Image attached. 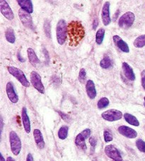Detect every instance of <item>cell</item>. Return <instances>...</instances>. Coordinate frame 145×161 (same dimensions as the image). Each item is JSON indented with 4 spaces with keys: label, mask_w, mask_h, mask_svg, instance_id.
Instances as JSON below:
<instances>
[{
    "label": "cell",
    "mask_w": 145,
    "mask_h": 161,
    "mask_svg": "<svg viewBox=\"0 0 145 161\" xmlns=\"http://www.w3.org/2000/svg\"><path fill=\"white\" fill-rule=\"evenodd\" d=\"M17 58H18V60L20 61V62H21V63H24L25 61H26L24 58L21 57V55L20 54V52H19L18 53H17Z\"/></svg>",
    "instance_id": "35"
},
{
    "label": "cell",
    "mask_w": 145,
    "mask_h": 161,
    "mask_svg": "<svg viewBox=\"0 0 145 161\" xmlns=\"http://www.w3.org/2000/svg\"><path fill=\"white\" fill-rule=\"evenodd\" d=\"M7 70L12 76H13L16 79H17L19 80V82H20L24 87H29L30 83L29 82V80H27L26 75H25L24 72L21 70H20L19 68L13 67V66H8Z\"/></svg>",
    "instance_id": "3"
},
{
    "label": "cell",
    "mask_w": 145,
    "mask_h": 161,
    "mask_svg": "<svg viewBox=\"0 0 145 161\" xmlns=\"http://www.w3.org/2000/svg\"><path fill=\"white\" fill-rule=\"evenodd\" d=\"M17 3L22 9L29 14L33 12V3L30 0H18Z\"/></svg>",
    "instance_id": "20"
},
{
    "label": "cell",
    "mask_w": 145,
    "mask_h": 161,
    "mask_svg": "<svg viewBox=\"0 0 145 161\" xmlns=\"http://www.w3.org/2000/svg\"><path fill=\"white\" fill-rule=\"evenodd\" d=\"M27 53L28 57H29V60L30 63L33 66L36 67L38 64L40 63V60L38 59V58L36 55L34 50L31 48H29L27 50Z\"/></svg>",
    "instance_id": "21"
},
{
    "label": "cell",
    "mask_w": 145,
    "mask_h": 161,
    "mask_svg": "<svg viewBox=\"0 0 145 161\" xmlns=\"http://www.w3.org/2000/svg\"><path fill=\"white\" fill-rule=\"evenodd\" d=\"M105 37V29L104 28H100L97 31L96 34V43L98 45H101L104 42V39Z\"/></svg>",
    "instance_id": "24"
},
{
    "label": "cell",
    "mask_w": 145,
    "mask_h": 161,
    "mask_svg": "<svg viewBox=\"0 0 145 161\" xmlns=\"http://www.w3.org/2000/svg\"><path fill=\"white\" fill-rule=\"evenodd\" d=\"M118 132L122 136L127 138H135L137 136V133L132 128L127 126H121L118 129Z\"/></svg>",
    "instance_id": "13"
},
{
    "label": "cell",
    "mask_w": 145,
    "mask_h": 161,
    "mask_svg": "<svg viewBox=\"0 0 145 161\" xmlns=\"http://www.w3.org/2000/svg\"><path fill=\"white\" fill-rule=\"evenodd\" d=\"M113 42L115 43V46L118 48L124 53H129L130 52V48L128 46L127 43L122 39L121 37H120L118 35L113 36Z\"/></svg>",
    "instance_id": "15"
},
{
    "label": "cell",
    "mask_w": 145,
    "mask_h": 161,
    "mask_svg": "<svg viewBox=\"0 0 145 161\" xmlns=\"http://www.w3.org/2000/svg\"><path fill=\"white\" fill-rule=\"evenodd\" d=\"M7 161H15V160L12 157H8L7 159Z\"/></svg>",
    "instance_id": "41"
},
{
    "label": "cell",
    "mask_w": 145,
    "mask_h": 161,
    "mask_svg": "<svg viewBox=\"0 0 145 161\" xmlns=\"http://www.w3.org/2000/svg\"><path fill=\"white\" fill-rule=\"evenodd\" d=\"M44 29L45 33H46L47 36L48 38H51V24H50V22L47 20L45 21Z\"/></svg>",
    "instance_id": "31"
},
{
    "label": "cell",
    "mask_w": 145,
    "mask_h": 161,
    "mask_svg": "<svg viewBox=\"0 0 145 161\" xmlns=\"http://www.w3.org/2000/svg\"><path fill=\"white\" fill-rule=\"evenodd\" d=\"M5 37L8 42L10 43H14L16 41V36L14 34V31L12 28H7L6 31H5Z\"/></svg>",
    "instance_id": "23"
},
{
    "label": "cell",
    "mask_w": 145,
    "mask_h": 161,
    "mask_svg": "<svg viewBox=\"0 0 145 161\" xmlns=\"http://www.w3.org/2000/svg\"><path fill=\"white\" fill-rule=\"evenodd\" d=\"M56 36L60 45H63L65 43L67 38V25L64 19H60L57 24Z\"/></svg>",
    "instance_id": "2"
},
{
    "label": "cell",
    "mask_w": 145,
    "mask_h": 161,
    "mask_svg": "<svg viewBox=\"0 0 145 161\" xmlns=\"http://www.w3.org/2000/svg\"><path fill=\"white\" fill-rule=\"evenodd\" d=\"M86 72L84 68H82L79 71V80L80 82L83 83L85 81V80L86 78Z\"/></svg>",
    "instance_id": "32"
},
{
    "label": "cell",
    "mask_w": 145,
    "mask_h": 161,
    "mask_svg": "<svg viewBox=\"0 0 145 161\" xmlns=\"http://www.w3.org/2000/svg\"><path fill=\"white\" fill-rule=\"evenodd\" d=\"M33 137H34V140L38 148L40 149H43L45 148V146H46V143H45L43 134H42L40 130L38 129H34V131H33Z\"/></svg>",
    "instance_id": "19"
},
{
    "label": "cell",
    "mask_w": 145,
    "mask_h": 161,
    "mask_svg": "<svg viewBox=\"0 0 145 161\" xmlns=\"http://www.w3.org/2000/svg\"><path fill=\"white\" fill-rule=\"evenodd\" d=\"M113 65L112 60L108 56H105L100 62V66L104 69H109Z\"/></svg>",
    "instance_id": "26"
},
{
    "label": "cell",
    "mask_w": 145,
    "mask_h": 161,
    "mask_svg": "<svg viewBox=\"0 0 145 161\" xmlns=\"http://www.w3.org/2000/svg\"><path fill=\"white\" fill-rule=\"evenodd\" d=\"M98 24H99V21H98V19H95L94 20V27H93V29L95 30L96 29V27H97V26H98Z\"/></svg>",
    "instance_id": "37"
},
{
    "label": "cell",
    "mask_w": 145,
    "mask_h": 161,
    "mask_svg": "<svg viewBox=\"0 0 145 161\" xmlns=\"http://www.w3.org/2000/svg\"><path fill=\"white\" fill-rule=\"evenodd\" d=\"M133 45L135 48H141L144 47L145 46V34L139 36L134 41Z\"/></svg>",
    "instance_id": "25"
},
{
    "label": "cell",
    "mask_w": 145,
    "mask_h": 161,
    "mask_svg": "<svg viewBox=\"0 0 145 161\" xmlns=\"http://www.w3.org/2000/svg\"><path fill=\"white\" fill-rule=\"evenodd\" d=\"M124 119L126 122L130 125H132L134 126H139V121H138V119L132 114H130L129 113H125L124 114Z\"/></svg>",
    "instance_id": "22"
},
{
    "label": "cell",
    "mask_w": 145,
    "mask_h": 161,
    "mask_svg": "<svg viewBox=\"0 0 145 161\" xmlns=\"http://www.w3.org/2000/svg\"><path fill=\"white\" fill-rule=\"evenodd\" d=\"M101 117L105 121L113 122L118 121L122 117V113L117 109H109L103 112Z\"/></svg>",
    "instance_id": "8"
},
{
    "label": "cell",
    "mask_w": 145,
    "mask_h": 161,
    "mask_svg": "<svg viewBox=\"0 0 145 161\" xmlns=\"http://www.w3.org/2000/svg\"><path fill=\"white\" fill-rule=\"evenodd\" d=\"M110 104L109 99L106 97H102L99 100L98 103H97V107L99 109H103L104 108L107 107Z\"/></svg>",
    "instance_id": "28"
},
{
    "label": "cell",
    "mask_w": 145,
    "mask_h": 161,
    "mask_svg": "<svg viewBox=\"0 0 145 161\" xmlns=\"http://www.w3.org/2000/svg\"><path fill=\"white\" fill-rule=\"evenodd\" d=\"M30 82L36 90L41 94L45 93V87L42 82L41 77L37 72L32 71L30 73Z\"/></svg>",
    "instance_id": "7"
},
{
    "label": "cell",
    "mask_w": 145,
    "mask_h": 161,
    "mask_svg": "<svg viewBox=\"0 0 145 161\" xmlns=\"http://www.w3.org/2000/svg\"><path fill=\"white\" fill-rule=\"evenodd\" d=\"M122 71H123L124 75L128 80H130V81H134V80H135L136 78L135 74L134 73L133 69L129 65V64L125 62L122 63Z\"/></svg>",
    "instance_id": "18"
},
{
    "label": "cell",
    "mask_w": 145,
    "mask_h": 161,
    "mask_svg": "<svg viewBox=\"0 0 145 161\" xmlns=\"http://www.w3.org/2000/svg\"><path fill=\"white\" fill-rule=\"evenodd\" d=\"M86 90L87 95L91 99H94L96 97V89L93 80H89L86 83Z\"/></svg>",
    "instance_id": "17"
},
{
    "label": "cell",
    "mask_w": 145,
    "mask_h": 161,
    "mask_svg": "<svg viewBox=\"0 0 145 161\" xmlns=\"http://www.w3.org/2000/svg\"><path fill=\"white\" fill-rule=\"evenodd\" d=\"M0 161H7L4 159V158L3 156V155H2V153H0Z\"/></svg>",
    "instance_id": "40"
},
{
    "label": "cell",
    "mask_w": 145,
    "mask_h": 161,
    "mask_svg": "<svg viewBox=\"0 0 145 161\" xmlns=\"http://www.w3.org/2000/svg\"><path fill=\"white\" fill-rule=\"evenodd\" d=\"M144 104H145V97H144Z\"/></svg>",
    "instance_id": "42"
},
{
    "label": "cell",
    "mask_w": 145,
    "mask_h": 161,
    "mask_svg": "<svg viewBox=\"0 0 145 161\" xmlns=\"http://www.w3.org/2000/svg\"><path fill=\"white\" fill-rule=\"evenodd\" d=\"M3 127H4V123H3V119L1 117V134L3 131Z\"/></svg>",
    "instance_id": "39"
},
{
    "label": "cell",
    "mask_w": 145,
    "mask_h": 161,
    "mask_svg": "<svg viewBox=\"0 0 145 161\" xmlns=\"http://www.w3.org/2000/svg\"><path fill=\"white\" fill-rule=\"evenodd\" d=\"M135 16L132 12H127L121 16L118 20V26L122 29H129L135 21Z\"/></svg>",
    "instance_id": "5"
},
{
    "label": "cell",
    "mask_w": 145,
    "mask_h": 161,
    "mask_svg": "<svg viewBox=\"0 0 145 161\" xmlns=\"http://www.w3.org/2000/svg\"><path fill=\"white\" fill-rule=\"evenodd\" d=\"M141 82H142V87H143L144 90H145V76L142 77Z\"/></svg>",
    "instance_id": "38"
},
{
    "label": "cell",
    "mask_w": 145,
    "mask_h": 161,
    "mask_svg": "<svg viewBox=\"0 0 145 161\" xmlns=\"http://www.w3.org/2000/svg\"><path fill=\"white\" fill-rule=\"evenodd\" d=\"M0 12L8 20H12L14 18V14L12 8L10 7L7 2L4 0H0Z\"/></svg>",
    "instance_id": "10"
},
{
    "label": "cell",
    "mask_w": 145,
    "mask_h": 161,
    "mask_svg": "<svg viewBox=\"0 0 145 161\" xmlns=\"http://www.w3.org/2000/svg\"><path fill=\"white\" fill-rule=\"evenodd\" d=\"M136 146L139 151L145 153V141L142 139H138L136 141Z\"/></svg>",
    "instance_id": "29"
},
{
    "label": "cell",
    "mask_w": 145,
    "mask_h": 161,
    "mask_svg": "<svg viewBox=\"0 0 145 161\" xmlns=\"http://www.w3.org/2000/svg\"><path fill=\"white\" fill-rule=\"evenodd\" d=\"M26 161H34V159H33V157L31 153H29L27 155Z\"/></svg>",
    "instance_id": "36"
},
{
    "label": "cell",
    "mask_w": 145,
    "mask_h": 161,
    "mask_svg": "<svg viewBox=\"0 0 145 161\" xmlns=\"http://www.w3.org/2000/svg\"><path fill=\"white\" fill-rule=\"evenodd\" d=\"M110 2H106L104 4L101 11L102 21L105 26H108L110 24L111 19L110 16Z\"/></svg>",
    "instance_id": "14"
},
{
    "label": "cell",
    "mask_w": 145,
    "mask_h": 161,
    "mask_svg": "<svg viewBox=\"0 0 145 161\" xmlns=\"http://www.w3.org/2000/svg\"><path fill=\"white\" fill-rule=\"evenodd\" d=\"M9 142L11 151L14 155H18L21 151V141L15 131L9 133Z\"/></svg>",
    "instance_id": "4"
},
{
    "label": "cell",
    "mask_w": 145,
    "mask_h": 161,
    "mask_svg": "<svg viewBox=\"0 0 145 161\" xmlns=\"http://www.w3.org/2000/svg\"><path fill=\"white\" fill-rule=\"evenodd\" d=\"M58 113L60 114V115L61 117H62V119H63L65 121H69V117L67 114H66L63 113V112H60V111H58Z\"/></svg>",
    "instance_id": "33"
},
{
    "label": "cell",
    "mask_w": 145,
    "mask_h": 161,
    "mask_svg": "<svg viewBox=\"0 0 145 161\" xmlns=\"http://www.w3.org/2000/svg\"><path fill=\"white\" fill-rule=\"evenodd\" d=\"M105 153L108 158L114 161H122V158L121 153L113 145H108L105 147Z\"/></svg>",
    "instance_id": "9"
},
{
    "label": "cell",
    "mask_w": 145,
    "mask_h": 161,
    "mask_svg": "<svg viewBox=\"0 0 145 161\" xmlns=\"http://www.w3.org/2000/svg\"><path fill=\"white\" fill-rule=\"evenodd\" d=\"M69 133V127L67 126H62L60 127V129L58 131V137L61 140H65L68 136Z\"/></svg>",
    "instance_id": "27"
},
{
    "label": "cell",
    "mask_w": 145,
    "mask_h": 161,
    "mask_svg": "<svg viewBox=\"0 0 145 161\" xmlns=\"http://www.w3.org/2000/svg\"><path fill=\"white\" fill-rule=\"evenodd\" d=\"M91 135V130L89 129H84L82 131L80 134L77 136L76 138H75V143L76 145L79 147V148H82L83 151H86L87 147L86 145V139L90 136Z\"/></svg>",
    "instance_id": "6"
},
{
    "label": "cell",
    "mask_w": 145,
    "mask_h": 161,
    "mask_svg": "<svg viewBox=\"0 0 145 161\" xmlns=\"http://www.w3.org/2000/svg\"><path fill=\"white\" fill-rule=\"evenodd\" d=\"M89 143H90L92 148L94 149L95 147H96V143H97L96 139H95L94 137H91L90 138H89Z\"/></svg>",
    "instance_id": "34"
},
{
    "label": "cell",
    "mask_w": 145,
    "mask_h": 161,
    "mask_svg": "<svg viewBox=\"0 0 145 161\" xmlns=\"http://www.w3.org/2000/svg\"><path fill=\"white\" fill-rule=\"evenodd\" d=\"M6 92L8 98L9 99V100L13 104L17 103L19 102V96L17 93L16 92L14 86H13L12 82H9L7 84Z\"/></svg>",
    "instance_id": "11"
},
{
    "label": "cell",
    "mask_w": 145,
    "mask_h": 161,
    "mask_svg": "<svg viewBox=\"0 0 145 161\" xmlns=\"http://www.w3.org/2000/svg\"><path fill=\"white\" fill-rule=\"evenodd\" d=\"M85 37V29L78 21H72L67 25V38L69 45L76 47Z\"/></svg>",
    "instance_id": "1"
},
{
    "label": "cell",
    "mask_w": 145,
    "mask_h": 161,
    "mask_svg": "<svg viewBox=\"0 0 145 161\" xmlns=\"http://www.w3.org/2000/svg\"><path fill=\"white\" fill-rule=\"evenodd\" d=\"M21 119H22V122H23V126H24L25 131H26L27 134H29L30 132V130H31V126H30V119H29V115H28L27 109L26 107H23V109H22Z\"/></svg>",
    "instance_id": "16"
},
{
    "label": "cell",
    "mask_w": 145,
    "mask_h": 161,
    "mask_svg": "<svg viewBox=\"0 0 145 161\" xmlns=\"http://www.w3.org/2000/svg\"><path fill=\"white\" fill-rule=\"evenodd\" d=\"M104 140L105 143L111 142L113 139V135L109 130H105L104 132Z\"/></svg>",
    "instance_id": "30"
},
{
    "label": "cell",
    "mask_w": 145,
    "mask_h": 161,
    "mask_svg": "<svg viewBox=\"0 0 145 161\" xmlns=\"http://www.w3.org/2000/svg\"><path fill=\"white\" fill-rule=\"evenodd\" d=\"M19 16L23 25H24L26 27L31 29L33 27V20L30 14L27 13L24 10L21 9L19 12Z\"/></svg>",
    "instance_id": "12"
}]
</instances>
